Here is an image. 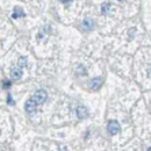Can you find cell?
<instances>
[{"instance_id":"cell-9","label":"cell","mask_w":151,"mask_h":151,"mask_svg":"<svg viewBox=\"0 0 151 151\" xmlns=\"http://www.w3.org/2000/svg\"><path fill=\"white\" fill-rule=\"evenodd\" d=\"M109 8H111V5L109 4H107V2H105V4H102V6H101V13L102 14H108L109 13Z\"/></svg>"},{"instance_id":"cell-10","label":"cell","mask_w":151,"mask_h":151,"mask_svg":"<svg viewBox=\"0 0 151 151\" xmlns=\"http://www.w3.org/2000/svg\"><path fill=\"white\" fill-rule=\"evenodd\" d=\"M27 64V58L26 57H20L19 58V66L20 68H24Z\"/></svg>"},{"instance_id":"cell-11","label":"cell","mask_w":151,"mask_h":151,"mask_svg":"<svg viewBox=\"0 0 151 151\" xmlns=\"http://www.w3.org/2000/svg\"><path fill=\"white\" fill-rule=\"evenodd\" d=\"M9 86H11V83H9V80H5V81H4V87L8 88Z\"/></svg>"},{"instance_id":"cell-14","label":"cell","mask_w":151,"mask_h":151,"mask_svg":"<svg viewBox=\"0 0 151 151\" xmlns=\"http://www.w3.org/2000/svg\"><path fill=\"white\" fill-rule=\"evenodd\" d=\"M148 151H151V148H150V149H149V150H148Z\"/></svg>"},{"instance_id":"cell-6","label":"cell","mask_w":151,"mask_h":151,"mask_svg":"<svg viewBox=\"0 0 151 151\" xmlns=\"http://www.w3.org/2000/svg\"><path fill=\"white\" fill-rule=\"evenodd\" d=\"M87 115H88V111H87L86 107L80 106V107L77 108V116H78L79 119H85Z\"/></svg>"},{"instance_id":"cell-5","label":"cell","mask_w":151,"mask_h":151,"mask_svg":"<svg viewBox=\"0 0 151 151\" xmlns=\"http://www.w3.org/2000/svg\"><path fill=\"white\" fill-rule=\"evenodd\" d=\"M101 84H102V79L101 78H93L92 80H91V83H90V86H91V88L92 90H94V91H96L100 86H101Z\"/></svg>"},{"instance_id":"cell-3","label":"cell","mask_w":151,"mask_h":151,"mask_svg":"<svg viewBox=\"0 0 151 151\" xmlns=\"http://www.w3.org/2000/svg\"><path fill=\"white\" fill-rule=\"evenodd\" d=\"M36 107H37V105H36V102L30 98L29 100H27V102H26V105H24V108H26V111L28 112V113H32V112H34L35 109H36Z\"/></svg>"},{"instance_id":"cell-1","label":"cell","mask_w":151,"mask_h":151,"mask_svg":"<svg viewBox=\"0 0 151 151\" xmlns=\"http://www.w3.org/2000/svg\"><path fill=\"white\" fill-rule=\"evenodd\" d=\"M47 92L45 91H43V90H38L35 92V94L32 96V99L36 102V105H41V104H43L45 100H47Z\"/></svg>"},{"instance_id":"cell-4","label":"cell","mask_w":151,"mask_h":151,"mask_svg":"<svg viewBox=\"0 0 151 151\" xmlns=\"http://www.w3.org/2000/svg\"><path fill=\"white\" fill-rule=\"evenodd\" d=\"M93 26H94V23H93V21L91 19H85L81 22V28H83L84 30H86V32L91 30V29L93 28Z\"/></svg>"},{"instance_id":"cell-12","label":"cell","mask_w":151,"mask_h":151,"mask_svg":"<svg viewBox=\"0 0 151 151\" xmlns=\"http://www.w3.org/2000/svg\"><path fill=\"white\" fill-rule=\"evenodd\" d=\"M7 99H8V104H9V105H13V104H14V101L12 100V96H11V94L7 95Z\"/></svg>"},{"instance_id":"cell-2","label":"cell","mask_w":151,"mask_h":151,"mask_svg":"<svg viewBox=\"0 0 151 151\" xmlns=\"http://www.w3.org/2000/svg\"><path fill=\"white\" fill-rule=\"evenodd\" d=\"M107 128H108V132H109L111 135H116L117 132H120V124H119V122L115 121V120H112V121L108 122Z\"/></svg>"},{"instance_id":"cell-8","label":"cell","mask_w":151,"mask_h":151,"mask_svg":"<svg viewBox=\"0 0 151 151\" xmlns=\"http://www.w3.org/2000/svg\"><path fill=\"white\" fill-rule=\"evenodd\" d=\"M20 17H24V13L20 7H15L14 12H13V18L17 19V18H20Z\"/></svg>"},{"instance_id":"cell-13","label":"cell","mask_w":151,"mask_h":151,"mask_svg":"<svg viewBox=\"0 0 151 151\" xmlns=\"http://www.w3.org/2000/svg\"><path fill=\"white\" fill-rule=\"evenodd\" d=\"M60 2H63V4H66V2H70V1H72V0H59Z\"/></svg>"},{"instance_id":"cell-7","label":"cell","mask_w":151,"mask_h":151,"mask_svg":"<svg viewBox=\"0 0 151 151\" xmlns=\"http://www.w3.org/2000/svg\"><path fill=\"white\" fill-rule=\"evenodd\" d=\"M21 76H22V71L20 70V69H13L12 70V72H11V77L14 79V80H18L21 78Z\"/></svg>"}]
</instances>
